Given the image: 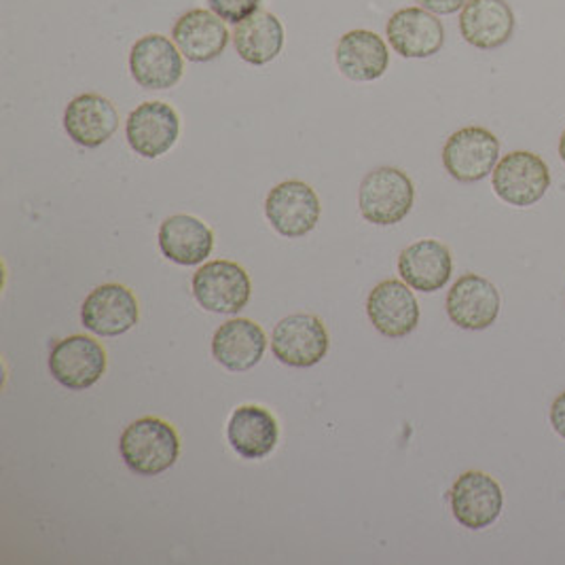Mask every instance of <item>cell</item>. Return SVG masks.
Wrapping results in <instances>:
<instances>
[{
	"instance_id": "7",
	"label": "cell",
	"mask_w": 565,
	"mask_h": 565,
	"mask_svg": "<svg viewBox=\"0 0 565 565\" xmlns=\"http://www.w3.org/2000/svg\"><path fill=\"white\" fill-rule=\"evenodd\" d=\"M52 377L66 390L96 386L106 373V350L100 341L87 334L60 339L50 354Z\"/></svg>"
},
{
	"instance_id": "8",
	"label": "cell",
	"mask_w": 565,
	"mask_h": 565,
	"mask_svg": "<svg viewBox=\"0 0 565 565\" xmlns=\"http://www.w3.org/2000/svg\"><path fill=\"white\" fill-rule=\"evenodd\" d=\"M500 159V140L486 128H463L449 136L443 166L451 179L479 182L488 179Z\"/></svg>"
},
{
	"instance_id": "15",
	"label": "cell",
	"mask_w": 565,
	"mask_h": 565,
	"mask_svg": "<svg viewBox=\"0 0 565 565\" xmlns=\"http://www.w3.org/2000/svg\"><path fill=\"white\" fill-rule=\"evenodd\" d=\"M392 50L412 60L437 55L445 45V28L435 13L422 7H407L396 11L386 26Z\"/></svg>"
},
{
	"instance_id": "23",
	"label": "cell",
	"mask_w": 565,
	"mask_h": 565,
	"mask_svg": "<svg viewBox=\"0 0 565 565\" xmlns=\"http://www.w3.org/2000/svg\"><path fill=\"white\" fill-rule=\"evenodd\" d=\"M159 248L163 257L177 265H202L212 255L214 233L195 216L174 214L159 227Z\"/></svg>"
},
{
	"instance_id": "27",
	"label": "cell",
	"mask_w": 565,
	"mask_h": 565,
	"mask_svg": "<svg viewBox=\"0 0 565 565\" xmlns=\"http://www.w3.org/2000/svg\"><path fill=\"white\" fill-rule=\"evenodd\" d=\"M551 426L559 437L565 438V392L555 398L551 407Z\"/></svg>"
},
{
	"instance_id": "16",
	"label": "cell",
	"mask_w": 565,
	"mask_h": 565,
	"mask_svg": "<svg viewBox=\"0 0 565 565\" xmlns=\"http://www.w3.org/2000/svg\"><path fill=\"white\" fill-rule=\"evenodd\" d=\"M119 128L115 104L100 94H81L64 110V129L68 138L85 149H98Z\"/></svg>"
},
{
	"instance_id": "22",
	"label": "cell",
	"mask_w": 565,
	"mask_h": 565,
	"mask_svg": "<svg viewBox=\"0 0 565 565\" xmlns=\"http://www.w3.org/2000/svg\"><path fill=\"white\" fill-rule=\"evenodd\" d=\"M454 271V258L438 239H419L407 246L398 257V274L403 282L419 292H437L445 288Z\"/></svg>"
},
{
	"instance_id": "18",
	"label": "cell",
	"mask_w": 565,
	"mask_h": 565,
	"mask_svg": "<svg viewBox=\"0 0 565 565\" xmlns=\"http://www.w3.org/2000/svg\"><path fill=\"white\" fill-rule=\"evenodd\" d=\"M172 41L189 62L204 64L216 60L227 50L230 30L216 13L206 9H193L180 15L172 30Z\"/></svg>"
},
{
	"instance_id": "26",
	"label": "cell",
	"mask_w": 565,
	"mask_h": 565,
	"mask_svg": "<svg viewBox=\"0 0 565 565\" xmlns=\"http://www.w3.org/2000/svg\"><path fill=\"white\" fill-rule=\"evenodd\" d=\"M415 2H419L422 9H426L435 15H454L463 9V4L468 0H415Z\"/></svg>"
},
{
	"instance_id": "28",
	"label": "cell",
	"mask_w": 565,
	"mask_h": 565,
	"mask_svg": "<svg viewBox=\"0 0 565 565\" xmlns=\"http://www.w3.org/2000/svg\"><path fill=\"white\" fill-rule=\"evenodd\" d=\"M559 157H562V159H564V163H565V129H564V134H562V140H559Z\"/></svg>"
},
{
	"instance_id": "25",
	"label": "cell",
	"mask_w": 565,
	"mask_h": 565,
	"mask_svg": "<svg viewBox=\"0 0 565 565\" xmlns=\"http://www.w3.org/2000/svg\"><path fill=\"white\" fill-rule=\"evenodd\" d=\"M263 0H207V7L212 13H216L223 22L242 24L244 20L258 13Z\"/></svg>"
},
{
	"instance_id": "20",
	"label": "cell",
	"mask_w": 565,
	"mask_h": 565,
	"mask_svg": "<svg viewBox=\"0 0 565 565\" xmlns=\"http://www.w3.org/2000/svg\"><path fill=\"white\" fill-rule=\"evenodd\" d=\"M334 62L343 77L369 83L386 75L390 52L380 34L371 30H350L339 39Z\"/></svg>"
},
{
	"instance_id": "24",
	"label": "cell",
	"mask_w": 565,
	"mask_h": 565,
	"mask_svg": "<svg viewBox=\"0 0 565 565\" xmlns=\"http://www.w3.org/2000/svg\"><path fill=\"white\" fill-rule=\"evenodd\" d=\"M233 43L237 55L253 64L265 66L274 62L284 47L282 22L267 11H258L233 30Z\"/></svg>"
},
{
	"instance_id": "21",
	"label": "cell",
	"mask_w": 565,
	"mask_h": 565,
	"mask_svg": "<svg viewBox=\"0 0 565 565\" xmlns=\"http://www.w3.org/2000/svg\"><path fill=\"white\" fill-rule=\"evenodd\" d=\"M227 438L233 451L244 460H263L271 456L280 440L278 419L258 407L244 405L237 407L227 424Z\"/></svg>"
},
{
	"instance_id": "11",
	"label": "cell",
	"mask_w": 565,
	"mask_h": 565,
	"mask_svg": "<svg viewBox=\"0 0 565 565\" xmlns=\"http://www.w3.org/2000/svg\"><path fill=\"white\" fill-rule=\"evenodd\" d=\"M180 134L179 113L166 103L140 104L129 113L126 138L131 151L145 159H157L168 153Z\"/></svg>"
},
{
	"instance_id": "9",
	"label": "cell",
	"mask_w": 565,
	"mask_h": 565,
	"mask_svg": "<svg viewBox=\"0 0 565 565\" xmlns=\"http://www.w3.org/2000/svg\"><path fill=\"white\" fill-rule=\"evenodd\" d=\"M140 320L136 295L124 284H103L94 288L81 308V322L98 337H119Z\"/></svg>"
},
{
	"instance_id": "6",
	"label": "cell",
	"mask_w": 565,
	"mask_h": 565,
	"mask_svg": "<svg viewBox=\"0 0 565 565\" xmlns=\"http://www.w3.org/2000/svg\"><path fill=\"white\" fill-rule=\"evenodd\" d=\"M322 206L316 191L301 180H286L274 186L265 200V216L271 227L288 239L306 237L320 223Z\"/></svg>"
},
{
	"instance_id": "17",
	"label": "cell",
	"mask_w": 565,
	"mask_h": 565,
	"mask_svg": "<svg viewBox=\"0 0 565 565\" xmlns=\"http://www.w3.org/2000/svg\"><path fill=\"white\" fill-rule=\"evenodd\" d=\"M267 350V337L257 322L233 318L216 329L212 337V356L232 373L255 369Z\"/></svg>"
},
{
	"instance_id": "10",
	"label": "cell",
	"mask_w": 565,
	"mask_h": 565,
	"mask_svg": "<svg viewBox=\"0 0 565 565\" xmlns=\"http://www.w3.org/2000/svg\"><path fill=\"white\" fill-rule=\"evenodd\" d=\"M451 513L456 521L472 532L486 530L498 521L504 507V493L500 483L479 470H468L454 483L451 493Z\"/></svg>"
},
{
	"instance_id": "2",
	"label": "cell",
	"mask_w": 565,
	"mask_h": 565,
	"mask_svg": "<svg viewBox=\"0 0 565 565\" xmlns=\"http://www.w3.org/2000/svg\"><path fill=\"white\" fill-rule=\"evenodd\" d=\"M415 202L412 179L398 168H375L369 172L359 189L362 218L373 225H396L405 221Z\"/></svg>"
},
{
	"instance_id": "12",
	"label": "cell",
	"mask_w": 565,
	"mask_h": 565,
	"mask_svg": "<svg viewBox=\"0 0 565 565\" xmlns=\"http://www.w3.org/2000/svg\"><path fill=\"white\" fill-rule=\"evenodd\" d=\"M366 316L377 333L387 339H403L419 324V303L409 284L386 280L369 292Z\"/></svg>"
},
{
	"instance_id": "3",
	"label": "cell",
	"mask_w": 565,
	"mask_h": 565,
	"mask_svg": "<svg viewBox=\"0 0 565 565\" xmlns=\"http://www.w3.org/2000/svg\"><path fill=\"white\" fill-rule=\"evenodd\" d=\"M195 301L212 313H237L248 306L253 284L246 269L233 260L202 265L191 280Z\"/></svg>"
},
{
	"instance_id": "4",
	"label": "cell",
	"mask_w": 565,
	"mask_h": 565,
	"mask_svg": "<svg viewBox=\"0 0 565 565\" xmlns=\"http://www.w3.org/2000/svg\"><path fill=\"white\" fill-rule=\"evenodd\" d=\"M551 186V172L542 157L530 151L504 154L493 170V191L509 206L539 204Z\"/></svg>"
},
{
	"instance_id": "1",
	"label": "cell",
	"mask_w": 565,
	"mask_h": 565,
	"mask_svg": "<svg viewBox=\"0 0 565 565\" xmlns=\"http://www.w3.org/2000/svg\"><path fill=\"white\" fill-rule=\"evenodd\" d=\"M119 454L134 475L157 477L179 460L180 438L168 422L159 417H140L124 430Z\"/></svg>"
},
{
	"instance_id": "19",
	"label": "cell",
	"mask_w": 565,
	"mask_h": 565,
	"mask_svg": "<svg viewBox=\"0 0 565 565\" xmlns=\"http://www.w3.org/2000/svg\"><path fill=\"white\" fill-rule=\"evenodd\" d=\"M460 32L477 50H498L513 39V9L507 0H468L460 15Z\"/></svg>"
},
{
	"instance_id": "13",
	"label": "cell",
	"mask_w": 565,
	"mask_h": 565,
	"mask_svg": "<svg viewBox=\"0 0 565 565\" xmlns=\"http://www.w3.org/2000/svg\"><path fill=\"white\" fill-rule=\"evenodd\" d=\"M129 71L145 89H170L182 78V53L168 36L147 34L129 52Z\"/></svg>"
},
{
	"instance_id": "14",
	"label": "cell",
	"mask_w": 565,
	"mask_h": 565,
	"mask_svg": "<svg viewBox=\"0 0 565 565\" xmlns=\"http://www.w3.org/2000/svg\"><path fill=\"white\" fill-rule=\"evenodd\" d=\"M500 292L488 278L466 274L447 295V316L463 331H486L500 316Z\"/></svg>"
},
{
	"instance_id": "5",
	"label": "cell",
	"mask_w": 565,
	"mask_h": 565,
	"mask_svg": "<svg viewBox=\"0 0 565 565\" xmlns=\"http://www.w3.org/2000/svg\"><path fill=\"white\" fill-rule=\"evenodd\" d=\"M329 333L313 313H292L282 318L271 333V352L286 366L309 369L329 354Z\"/></svg>"
}]
</instances>
